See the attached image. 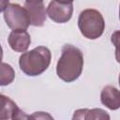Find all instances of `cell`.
<instances>
[{
    "label": "cell",
    "mask_w": 120,
    "mask_h": 120,
    "mask_svg": "<svg viewBox=\"0 0 120 120\" xmlns=\"http://www.w3.org/2000/svg\"><path fill=\"white\" fill-rule=\"evenodd\" d=\"M100 101L108 109L112 111L120 108V93L119 90L112 85H106L100 93Z\"/></svg>",
    "instance_id": "obj_9"
},
{
    "label": "cell",
    "mask_w": 120,
    "mask_h": 120,
    "mask_svg": "<svg viewBox=\"0 0 120 120\" xmlns=\"http://www.w3.org/2000/svg\"><path fill=\"white\" fill-rule=\"evenodd\" d=\"M2 58H3V48L0 45V62L2 61Z\"/></svg>",
    "instance_id": "obj_15"
},
{
    "label": "cell",
    "mask_w": 120,
    "mask_h": 120,
    "mask_svg": "<svg viewBox=\"0 0 120 120\" xmlns=\"http://www.w3.org/2000/svg\"><path fill=\"white\" fill-rule=\"evenodd\" d=\"M38 1H43V0H25V2H38Z\"/></svg>",
    "instance_id": "obj_16"
},
{
    "label": "cell",
    "mask_w": 120,
    "mask_h": 120,
    "mask_svg": "<svg viewBox=\"0 0 120 120\" xmlns=\"http://www.w3.org/2000/svg\"><path fill=\"white\" fill-rule=\"evenodd\" d=\"M46 13L49 18L57 23L68 22L73 13V5L70 4H62L55 0H52L46 9Z\"/></svg>",
    "instance_id": "obj_5"
},
{
    "label": "cell",
    "mask_w": 120,
    "mask_h": 120,
    "mask_svg": "<svg viewBox=\"0 0 120 120\" xmlns=\"http://www.w3.org/2000/svg\"><path fill=\"white\" fill-rule=\"evenodd\" d=\"M8 1L9 0H0V13L5 11V9L8 5Z\"/></svg>",
    "instance_id": "obj_13"
},
{
    "label": "cell",
    "mask_w": 120,
    "mask_h": 120,
    "mask_svg": "<svg viewBox=\"0 0 120 120\" xmlns=\"http://www.w3.org/2000/svg\"><path fill=\"white\" fill-rule=\"evenodd\" d=\"M15 79V71L13 68L8 64L0 62V86L10 84Z\"/></svg>",
    "instance_id": "obj_11"
},
{
    "label": "cell",
    "mask_w": 120,
    "mask_h": 120,
    "mask_svg": "<svg viewBox=\"0 0 120 120\" xmlns=\"http://www.w3.org/2000/svg\"><path fill=\"white\" fill-rule=\"evenodd\" d=\"M51 59V51L45 46H38L21 54L19 66L21 70L27 76H38L49 68Z\"/></svg>",
    "instance_id": "obj_2"
},
{
    "label": "cell",
    "mask_w": 120,
    "mask_h": 120,
    "mask_svg": "<svg viewBox=\"0 0 120 120\" xmlns=\"http://www.w3.org/2000/svg\"><path fill=\"white\" fill-rule=\"evenodd\" d=\"M72 119H110V115L106 111L100 108L95 109H79L74 112Z\"/></svg>",
    "instance_id": "obj_10"
},
{
    "label": "cell",
    "mask_w": 120,
    "mask_h": 120,
    "mask_svg": "<svg viewBox=\"0 0 120 120\" xmlns=\"http://www.w3.org/2000/svg\"><path fill=\"white\" fill-rule=\"evenodd\" d=\"M30 118H35V119H46V118H49V119H52V116H51L50 114L45 113L43 112H37L34 114L30 115Z\"/></svg>",
    "instance_id": "obj_12"
},
{
    "label": "cell",
    "mask_w": 120,
    "mask_h": 120,
    "mask_svg": "<svg viewBox=\"0 0 120 120\" xmlns=\"http://www.w3.org/2000/svg\"><path fill=\"white\" fill-rule=\"evenodd\" d=\"M82 68L83 54L82 51L71 44L64 45L56 65L58 78L66 82H72L81 76Z\"/></svg>",
    "instance_id": "obj_1"
},
{
    "label": "cell",
    "mask_w": 120,
    "mask_h": 120,
    "mask_svg": "<svg viewBox=\"0 0 120 120\" xmlns=\"http://www.w3.org/2000/svg\"><path fill=\"white\" fill-rule=\"evenodd\" d=\"M78 27L84 38L97 39L102 36L105 30V21L98 10L87 8L82 10L79 15Z\"/></svg>",
    "instance_id": "obj_3"
},
{
    "label": "cell",
    "mask_w": 120,
    "mask_h": 120,
    "mask_svg": "<svg viewBox=\"0 0 120 120\" xmlns=\"http://www.w3.org/2000/svg\"><path fill=\"white\" fill-rule=\"evenodd\" d=\"M55 1H57V2H59V3H62V4H70V3H72L74 0H55Z\"/></svg>",
    "instance_id": "obj_14"
},
{
    "label": "cell",
    "mask_w": 120,
    "mask_h": 120,
    "mask_svg": "<svg viewBox=\"0 0 120 120\" xmlns=\"http://www.w3.org/2000/svg\"><path fill=\"white\" fill-rule=\"evenodd\" d=\"M30 118L8 97L0 94V120Z\"/></svg>",
    "instance_id": "obj_6"
},
{
    "label": "cell",
    "mask_w": 120,
    "mask_h": 120,
    "mask_svg": "<svg viewBox=\"0 0 120 120\" xmlns=\"http://www.w3.org/2000/svg\"><path fill=\"white\" fill-rule=\"evenodd\" d=\"M24 8L30 18V24L34 26H42L46 21L47 13L42 1L25 2Z\"/></svg>",
    "instance_id": "obj_8"
},
{
    "label": "cell",
    "mask_w": 120,
    "mask_h": 120,
    "mask_svg": "<svg viewBox=\"0 0 120 120\" xmlns=\"http://www.w3.org/2000/svg\"><path fill=\"white\" fill-rule=\"evenodd\" d=\"M4 19L7 25L12 30H26L30 25V18L27 10L19 4H8L4 11Z\"/></svg>",
    "instance_id": "obj_4"
},
{
    "label": "cell",
    "mask_w": 120,
    "mask_h": 120,
    "mask_svg": "<svg viewBox=\"0 0 120 120\" xmlns=\"http://www.w3.org/2000/svg\"><path fill=\"white\" fill-rule=\"evenodd\" d=\"M10 48L17 52H24L29 48L31 37L26 30H12L8 38Z\"/></svg>",
    "instance_id": "obj_7"
}]
</instances>
